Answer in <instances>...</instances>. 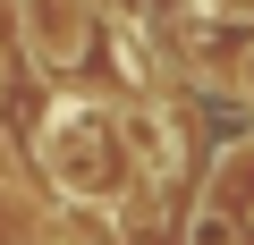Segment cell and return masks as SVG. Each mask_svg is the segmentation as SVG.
I'll return each mask as SVG.
<instances>
[{
	"label": "cell",
	"instance_id": "cell-1",
	"mask_svg": "<svg viewBox=\"0 0 254 245\" xmlns=\"http://www.w3.org/2000/svg\"><path fill=\"white\" fill-rule=\"evenodd\" d=\"M43 169L68 203H119L127 186V127L102 101H60L43 127Z\"/></svg>",
	"mask_w": 254,
	"mask_h": 245
},
{
	"label": "cell",
	"instance_id": "cell-2",
	"mask_svg": "<svg viewBox=\"0 0 254 245\" xmlns=\"http://www.w3.org/2000/svg\"><path fill=\"white\" fill-rule=\"evenodd\" d=\"M17 9H26V51L43 68H76L85 59V34H93L85 0H17Z\"/></svg>",
	"mask_w": 254,
	"mask_h": 245
},
{
	"label": "cell",
	"instance_id": "cell-3",
	"mask_svg": "<svg viewBox=\"0 0 254 245\" xmlns=\"http://www.w3.org/2000/svg\"><path fill=\"white\" fill-rule=\"evenodd\" d=\"M127 144L144 152V178H153V186H161V178L187 161V136L170 127V110H136V136H127Z\"/></svg>",
	"mask_w": 254,
	"mask_h": 245
},
{
	"label": "cell",
	"instance_id": "cell-4",
	"mask_svg": "<svg viewBox=\"0 0 254 245\" xmlns=\"http://www.w3.org/2000/svg\"><path fill=\"white\" fill-rule=\"evenodd\" d=\"M187 237H195V245H229V211H195Z\"/></svg>",
	"mask_w": 254,
	"mask_h": 245
}]
</instances>
